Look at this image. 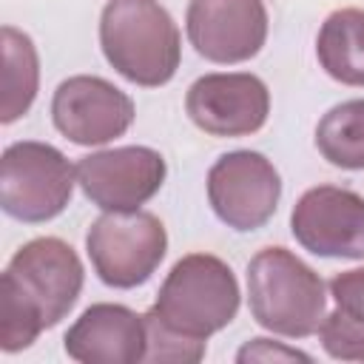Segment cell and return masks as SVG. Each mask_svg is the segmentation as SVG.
<instances>
[{
	"label": "cell",
	"mask_w": 364,
	"mask_h": 364,
	"mask_svg": "<svg viewBox=\"0 0 364 364\" xmlns=\"http://www.w3.org/2000/svg\"><path fill=\"white\" fill-rule=\"evenodd\" d=\"M100 48L119 77L142 88L173 80L182 60L179 28L159 0H108L100 14Z\"/></svg>",
	"instance_id": "6da1fadb"
},
{
	"label": "cell",
	"mask_w": 364,
	"mask_h": 364,
	"mask_svg": "<svg viewBox=\"0 0 364 364\" xmlns=\"http://www.w3.org/2000/svg\"><path fill=\"white\" fill-rule=\"evenodd\" d=\"M247 301L259 327L307 338L318 333L327 316V293L321 276L287 247H264L247 264Z\"/></svg>",
	"instance_id": "7a4b0ae2"
},
{
	"label": "cell",
	"mask_w": 364,
	"mask_h": 364,
	"mask_svg": "<svg viewBox=\"0 0 364 364\" xmlns=\"http://www.w3.org/2000/svg\"><path fill=\"white\" fill-rule=\"evenodd\" d=\"M239 299V282L228 262L210 253H188L159 284L151 310L171 330L208 341L236 318Z\"/></svg>",
	"instance_id": "3957f363"
},
{
	"label": "cell",
	"mask_w": 364,
	"mask_h": 364,
	"mask_svg": "<svg viewBox=\"0 0 364 364\" xmlns=\"http://www.w3.org/2000/svg\"><path fill=\"white\" fill-rule=\"evenodd\" d=\"M77 168L48 142H11L0 159V208L26 225L60 216L74 193Z\"/></svg>",
	"instance_id": "277c9868"
},
{
	"label": "cell",
	"mask_w": 364,
	"mask_h": 364,
	"mask_svg": "<svg viewBox=\"0 0 364 364\" xmlns=\"http://www.w3.org/2000/svg\"><path fill=\"white\" fill-rule=\"evenodd\" d=\"M85 250L102 284L131 290L145 284L165 259L168 233L148 210H105L91 222Z\"/></svg>",
	"instance_id": "5b68a950"
},
{
	"label": "cell",
	"mask_w": 364,
	"mask_h": 364,
	"mask_svg": "<svg viewBox=\"0 0 364 364\" xmlns=\"http://www.w3.org/2000/svg\"><path fill=\"white\" fill-rule=\"evenodd\" d=\"M43 318L46 330L60 324L80 299L85 270L77 250L57 236H37L17 247L3 276Z\"/></svg>",
	"instance_id": "8992f818"
},
{
	"label": "cell",
	"mask_w": 364,
	"mask_h": 364,
	"mask_svg": "<svg viewBox=\"0 0 364 364\" xmlns=\"http://www.w3.org/2000/svg\"><path fill=\"white\" fill-rule=\"evenodd\" d=\"M282 196V176L259 151L222 154L208 171V202L219 222L239 233L264 228Z\"/></svg>",
	"instance_id": "52a82bcc"
},
{
	"label": "cell",
	"mask_w": 364,
	"mask_h": 364,
	"mask_svg": "<svg viewBox=\"0 0 364 364\" xmlns=\"http://www.w3.org/2000/svg\"><path fill=\"white\" fill-rule=\"evenodd\" d=\"M74 168L85 199L102 210H139V205L159 193L168 173L165 156L145 145L97 151Z\"/></svg>",
	"instance_id": "ba28073f"
},
{
	"label": "cell",
	"mask_w": 364,
	"mask_h": 364,
	"mask_svg": "<svg viewBox=\"0 0 364 364\" xmlns=\"http://www.w3.org/2000/svg\"><path fill=\"white\" fill-rule=\"evenodd\" d=\"M290 230L313 256L364 259V196L338 185H316L293 205Z\"/></svg>",
	"instance_id": "9c48e42d"
},
{
	"label": "cell",
	"mask_w": 364,
	"mask_h": 364,
	"mask_svg": "<svg viewBox=\"0 0 364 364\" xmlns=\"http://www.w3.org/2000/svg\"><path fill=\"white\" fill-rule=\"evenodd\" d=\"M51 119L74 145H105L131 128L134 100L102 77L77 74L57 85Z\"/></svg>",
	"instance_id": "30bf717a"
},
{
	"label": "cell",
	"mask_w": 364,
	"mask_h": 364,
	"mask_svg": "<svg viewBox=\"0 0 364 364\" xmlns=\"http://www.w3.org/2000/svg\"><path fill=\"white\" fill-rule=\"evenodd\" d=\"M185 111L210 136H247L267 122L270 91L256 74H205L191 82Z\"/></svg>",
	"instance_id": "8fae6325"
},
{
	"label": "cell",
	"mask_w": 364,
	"mask_h": 364,
	"mask_svg": "<svg viewBox=\"0 0 364 364\" xmlns=\"http://www.w3.org/2000/svg\"><path fill=\"white\" fill-rule=\"evenodd\" d=\"M185 28L199 57L233 65L262 51L267 40V9L262 0H191Z\"/></svg>",
	"instance_id": "7c38bea8"
},
{
	"label": "cell",
	"mask_w": 364,
	"mask_h": 364,
	"mask_svg": "<svg viewBox=\"0 0 364 364\" xmlns=\"http://www.w3.org/2000/svg\"><path fill=\"white\" fill-rule=\"evenodd\" d=\"M63 347L82 364H136L145 355V318L125 304H91L68 327Z\"/></svg>",
	"instance_id": "4fadbf2b"
},
{
	"label": "cell",
	"mask_w": 364,
	"mask_h": 364,
	"mask_svg": "<svg viewBox=\"0 0 364 364\" xmlns=\"http://www.w3.org/2000/svg\"><path fill=\"white\" fill-rule=\"evenodd\" d=\"M316 57L336 82L364 88V9L333 11L318 28Z\"/></svg>",
	"instance_id": "5bb4252c"
},
{
	"label": "cell",
	"mask_w": 364,
	"mask_h": 364,
	"mask_svg": "<svg viewBox=\"0 0 364 364\" xmlns=\"http://www.w3.org/2000/svg\"><path fill=\"white\" fill-rule=\"evenodd\" d=\"M3 46V102H0V122L11 125L20 119L40 88V57L31 37L14 26H3L0 31Z\"/></svg>",
	"instance_id": "9a60e30c"
},
{
	"label": "cell",
	"mask_w": 364,
	"mask_h": 364,
	"mask_svg": "<svg viewBox=\"0 0 364 364\" xmlns=\"http://www.w3.org/2000/svg\"><path fill=\"white\" fill-rule=\"evenodd\" d=\"M318 154L344 171H364V100L333 105L316 125Z\"/></svg>",
	"instance_id": "2e32d148"
},
{
	"label": "cell",
	"mask_w": 364,
	"mask_h": 364,
	"mask_svg": "<svg viewBox=\"0 0 364 364\" xmlns=\"http://www.w3.org/2000/svg\"><path fill=\"white\" fill-rule=\"evenodd\" d=\"M46 330L40 313L9 284L0 279V350L20 353L37 341Z\"/></svg>",
	"instance_id": "e0dca14e"
},
{
	"label": "cell",
	"mask_w": 364,
	"mask_h": 364,
	"mask_svg": "<svg viewBox=\"0 0 364 364\" xmlns=\"http://www.w3.org/2000/svg\"><path fill=\"white\" fill-rule=\"evenodd\" d=\"M142 318H145V355H142V361L196 364L199 358H205V341H196V338H188V336L171 330L168 324L159 321V316L154 310H148Z\"/></svg>",
	"instance_id": "ac0fdd59"
},
{
	"label": "cell",
	"mask_w": 364,
	"mask_h": 364,
	"mask_svg": "<svg viewBox=\"0 0 364 364\" xmlns=\"http://www.w3.org/2000/svg\"><path fill=\"white\" fill-rule=\"evenodd\" d=\"M318 338L330 358L364 361V324L344 316L341 310H333L324 316V321L318 327Z\"/></svg>",
	"instance_id": "d6986e66"
},
{
	"label": "cell",
	"mask_w": 364,
	"mask_h": 364,
	"mask_svg": "<svg viewBox=\"0 0 364 364\" xmlns=\"http://www.w3.org/2000/svg\"><path fill=\"white\" fill-rule=\"evenodd\" d=\"M330 296L336 301V310L364 324V267L344 270L330 279Z\"/></svg>",
	"instance_id": "ffe728a7"
},
{
	"label": "cell",
	"mask_w": 364,
	"mask_h": 364,
	"mask_svg": "<svg viewBox=\"0 0 364 364\" xmlns=\"http://www.w3.org/2000/svg\"><path fill=\"white\" fill-rule=\"evenodd\" d=\"M236 361H310V355L270 338H250L236 353Z\"/></svg>",
	"instance_id": "44dd1931"
}]
</instances>
